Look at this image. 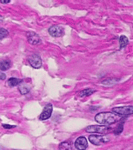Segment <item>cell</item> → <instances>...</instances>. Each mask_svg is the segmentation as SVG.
Instances as JSON below:
<instances>
[{
  "mask_svg": "<svg viewBox=\"0 0 133 150\" xmlns=\"http://www.w3.org/2000/svg\"><path fill=\"white\" fill-rule=\"evenodd\" d=\"M121 117L113 112H99L95 116V121L99 124L110 125L121 120Z\"/></svg>",
  "mask_w": 133,
  "mask_h": 150,
  "instance_id": "6da1fadb",
  "label": "cell"
},
{
  "mask_svg": "<svg viewBox=\"0 0 133 150\" xmlns=\"http://www.w3.org/2000/svg\"><path fill=\"white\" fill-rule=\"evenodd\" d=\"M112 131V129L108 125H90L86 128L88 133H95L100 134H106Z\"/></svg>",
  "mask_w": 133,
  "mask_h": 150,
  "instance_id": "7a4b0ae2",
  "label": "cell"
},
{
  "mask_svg": "<svg viewBox=\"0 0 133 150\" xmlns=\"http://www.w3.org/2000/svg\"><path fill=\"white\" fill-rule=\"evenodd\" d=\"M89 142L95 145H101L103 144H106L110 142V137L108 136L97 135V134H93L90 135L89 137Z\"/></svg>",
  "mask_w": 133,
  "mask_h": 150,
  "instance_id": "3957f363",
  "label": "cell"
},
{
  "mask_svg": "<svg viewBox=\"0 0 133 150\" xmlns=\"http://www.w3.org/2000/svg\"><path fill=\"white\" fill-rule=\"evenodd\" d=\"M112 112H115L120 116H128L133 113L132 105H126V106L115 107L113 108Z\"/></svg>",
  "mask_w": 133,
  "mask_h": 150,
  "instance_id": "277c9868",
  "label": "cell"
},
{
  "mask_svg": "<svg viewBox=\"0 0 133 150\" xmlns=\"http://www.w3.org/2000/svg\"><path fill=\"white\" fill-rule=\"evenodd\" d=\"M49 35L53 36V37H61L63 36L65 34L64 31V28L61 27V26H58V25H54V26H51L49 29Z\"/></svg>",
  "mask_w": 133,
  "mask_h": 150,
  "instance_id": "5b68a950",
  "label": "cell"
},
{
  "mask_svg": "<svg viewBox=\"0 0 133 150\" xmlns=\"http://www.w3.org/2000/svg\"><path fill=\"white\" fill-rule=\"evenodd\" d=\"M52 112H53V105L52 104H47L45 108H44L43 111L41 113V115L39 116V119L41 121H45V120H47L49 119L51 115H52Z\"/></svg>",
  "mask_w": 133,
  "mask_h": 150,
  "instance_id": "8992f818",
  "label": "cell"
},
{
  "mask_svg": "<svg viewBox=\"0 0 133 150\" xmlns=\"http://www.w3.org/2000/svg\"><path fill=\"white\" fill-rule=\"evenodd\" d=\"M29 62L35 69H39L42 66V61L38 54H32L29 58Z\"/></svg>",
  "mask_w": 133,
  "mask_h": 150,
  "instance_id": "52a82bcc",
  "label": "cell"
},
{
  "mask_svg": "<svg viewBox=\"0 0 133 150\" xmlns=\"http://www.w3.org/2000/svg\"><path fill=\"white\" fill-rule=\"evenodd\" d=\"M74 145L77 149L85 150L88 148L87 139L84 137H80L76 140V142H74Z\"/></svg>",
  "mask_w": 133,
  "mask_h": 150,
  "instance_id": "ba28073f",
  "label": "cell"
},
{
  "mask_svg": "<svg viewBox=\"0 0 133 150\" xmlns=\"http://www.w3.org/2000/svg\"><path fill=\"white\" fill-rule=\"evenodd\" d=\"M27 38H28V42L32 45H38L42 42L40 37L34 32H28Z\"/></svg>",
  "mask_w": 133,
  "mask_h": 150,
  "instance_id": "9c48e42d",
  "label": "cell"
},
{
  "mask_svg": "<svg viewBox=\"0 0 133 150\" xmlns=\"http://www.w3.org/2000/svg\"><path fill=\"white\" fill-rule=\"evenodd\" d=\"M22 82H23V79H19V78H11L8 80V85L9 86L11 87L17 86L18 85H20Z\"/></svg>",
  "mask_w": 133,
  "mask_h": 150,
  "instance_id": "30bf717a",
  "label": "cell"
},
{
  "mask_svg": "<svg viewBox=\"0 0 133 150\" xmlns=\"http://www.w3.org/2000/svg\"><path fill=\"white\" fill-rule=\"evenodd\" d=\"M11 62L10 60H2L0 61V70L6 71L11 67Z\"/></svg>",
  "mask_w": 133,
  "mask_h": 150,
  "instance_id": "8fae6325",
  "label": "cell"
},
{
  "mask_svg": "<svg viewBox=\"0 0 133 150\" xmlns=\"http://www.w3.org/2000/svg\"><path fill=\"white\" fill-rule=\"evenodd\" d=\"M18 90L20 91V93L22 94H26L30 92V87L27 85V84H25L23 82H22L20 85H18Z\"/></svg>",
  "mask_w": 133,
  "mask_h": 150,
  "instance_id": "7c38bea8",
  "label": "cell"
},
{
  "mask_svg": "<svg viewBox=\"0 0 133 150\" xmlns=\"http://www.w3.org/2000/svg\"><path fill=\"white\" fill-rule=\"evenodd\" d=\"M59 150H72V143L70 142H64L59 144Z\"/></svg>",
  "mask_w": 133,
  "mask_h": 150,
  "instance_id": "4fadbf2b",
  "label": "cell"
},
{
  "mask_svg": "<svg viewBox=\"0 0 133 150\" xmlns=\"http://www.w3.org/2000/svg\"><path fill=\"white\" fill-rule=\"evenodd\" d=\"M96 92L95 90H92V89H87V90H84L81 91V92L79 93V96L81 97V98H83V97H88V96L92 95L93 93Z\"/></svg>",
  "mask_w": 133,
  "mask_h": 150,
  "instance_id": "5bb4252c",
  "label": "cell"
},
{
  "mask_svg": "<svg viewBox=\"0 0 133 150\" xmlns=\"http://www.w3.org/2000/svg\"><path fill=\"white\" fill-rule=\"evenodd\" d=\"M127 43H128V39L125 36V35H121L120 37V48L122 49L125 46H127Z\"/></svg>",
  "mask_w": 133,
  "mask_h": 150,
  "instance_id": "9a60e30c",
  "label": "cell"
},
{
  "mask_svg": "<svg viewBox=\"0 0 133 150\" xmlns=\"http://www.w3.org/2000/svg\"><path fill=\"white\" fill-rule=\"evenodd\" d=\"M124 131V124L123 123H120V124L119 125H117L116 126V128L114 129V131H113V133H114V134L116 136L120 135V133H122Z\"/></svg>",
  "mask_w": 133,
  "mask_h": 150,
  "instance_id": "2e32d148",
  "label": "cell"
},
{
  "mask_svg": "<svg viewBox=\"0 0 133 150\" xmlns=\"http://www.w3.org/2000/svg\"><path fill=\"white\" fill-rule=\"evenodd\" d=\"M8 31L6 30L3 29V28H0V40L4 38H6L8 35Z\"/></svg>",
  "mask_w": 133,
  "mask_h": 150,
  "instance_id": "e0dca14e",
  "label": "cell"
},
{
  "mask_svg": "<svg viewBox=\"0 0 133 150\" xmlns=\"http://www.w3.org/2000/svg\"><path fill=\"white\" fill-rule=\"evenodd\" d=\"M3 127L4 128V129H14V128H15L16 126L15 125H3Z\"/></svg>",
  "mask_w": 133,
  "mask_h": 150,
  "instance_id": "ac0fdd59",
  "label": "cell"
},
{
  "mask_svg": "<svg viewBox=\"0 0 133 150\" xmlns=\"http://www.w3.org/2000/svg\"><path fill=\"white\" fill-rule=\"evenodd\" d=\"M6 79V74L0 71V80H5Z\"/></svg>",
  "mask_w": 133,
  "mask_h": 150,
  "instance_id": "d6986e66",
  "label": "cell"
},
{
  "mask_svg": "<svg viewBox=\"0 0 133 150\" xmlns=\"http://www.w3.org/2000/svg\"><path fill=\"white\" fill-rule=\"evenodd\" d=\"M0 2L2 3H8L11 2V0H1Z\"/></svg>",
  "mask_w": 133,
  "mask_h": 150,
  "instance_id": "ffe728a7",
  "label": "cell"
},
{
  "mask_svg": "<svg viewBox=\"0 0 133 150\" xmlns=\"http://www.w3.org/2000/svg\"><path fill=\"white\" fill-rule=\"evenodd\" d=\"M3 20V16H1V15H0V22H2Z\"/></svg>",
  "mask_w": 133,
  "mask_h": 150,
  "instance_id": "44dd1931",
  "label": "cell"
}]
</instances>
